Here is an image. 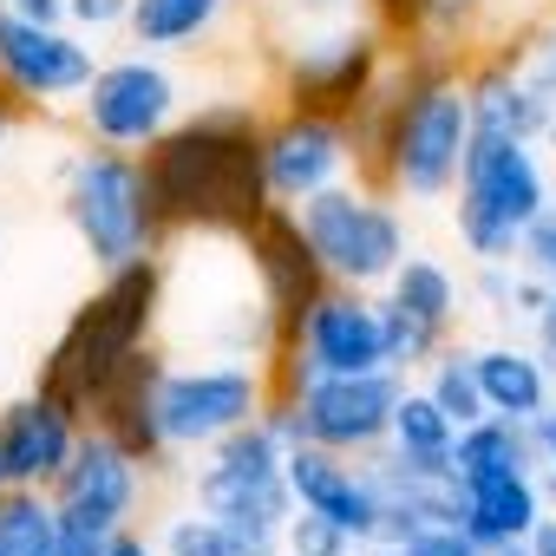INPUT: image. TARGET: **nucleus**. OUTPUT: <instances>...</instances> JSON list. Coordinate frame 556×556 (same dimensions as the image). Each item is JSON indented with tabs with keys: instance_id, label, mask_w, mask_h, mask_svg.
Listing matches in <instances>:
<instances>
[{
	"instance_id": "obj_35",
	"label": "nucleus",
	"mask_w": 556,
	"mask_h": 556,
	"mask_svg": "<svg viewBox=\"0 0 556 556\" xmlns=\"http://www.w3.org/2000/svg\"><path fill=\"white\" fill-rule=\"evenodd\" d=\"M471 302H484V315H510V289H517V262H471L465 275Z\"/></svg>"
},
{
	"instance_id": "obj_20",
	"label": "nucleus",
	"mask_w": 556,
	"mask_h": 556,
	"mask_svg": "<svg viewBox=\"0 0 556 556\" xmlns=\"http://www.w3.org/2000/svg\"><path fill=\"white\" fill-rule=\"evenodd\" d=\"M549 517L543 478L536 471H471L458 478V530L478 549H504V543H530Z\"/></svg>"
},
{
	"instance_id": "obj_10",
	"label": "nucleus",
	"mask_w": 556,
	"mask_h": 556,
	"mask_svg": "<svg viewBox=\"0 0 556 556\" xmlns=\"http://www.w3.org/2000/svg\"><path fill=\"white\" fill-rule=\"evenodd\" d=\"M374 367H393V348H387V302L374 289H328L302 334L268 361V387L275 393H302L315 374H374Z\"/></svg>"
},
{
	"instance_id": "obj_33",
	"label": "nucleus",
	"mask_w": 556,
	"mask_h": 556,
	"mask_svg": "<svg viewBox=\"0 0 556 556\" xmlns=\"http://www.w3.org/2000/svg\"><path fill=\"white\" fill-rule=\"evenodd\" d=\"M262 14L275 21V34H295V27H328L361 14V0H262Z\"/></svg>"
},
{
	"instance_id": "obj_37",
	"label": "nucleus",
	"mask_w": 556,
	"mask_h": 556,
	"mask_svg": "<svg viewBox=\"0 0 556 556\" xmlns=\"http://www.w3.org/2000/svg\"><path fill=\"white\" fill-rule=\"evenodd\" d=\"M517 60H523V73H530V86L556 105V21H549L543 34H530V40L517 47Z\"/></svg>"
},
{
	"instance_id": "obj_22",
	"label": "nucleus",
	"mask_w": 556,
	"mask_h": 556,
	"mask_svg": "<svg viewBox=\"0 0 556 556\" xmlns=\"http://www.w3.org/2000/svg\"><path fill=\"white\" fill-rule=\"evenodd\" d=\"M164 348H144L105 393H99V406H92V419L86 426H99V432H112L125 452H138L151 471H170L177 458H170V445H164V419H157V380H164Z\"/></svg>"
},
{
	"instance_id": "obj_1",
	"label": "nucleus",
	"mask_w": 556,
	"mask_h": 556,
	"mask_svg": "<svg viewBox=\"0 0 556 556\" xmlns=\"http://www.w3.org/2000/svg\"><path fill=\"white\" fill-rule=\"evenodd\" d=\"M361 144V177L393 190L400 203H445L458 190L465 151L478 138L471 92H465V53L419 40L400 47L380 92L348 118Z\"/></svg>"
},
{
	"instance_id": "obj_27",
	"label": "nucleus",
	"mask_w": 556,
	"mask_h": 556,
	"mask_svg": "<svg viewBox=\"0 0 556 556\" xmlns=\"http://www.w3.org/2000/svg\"><path fill=\"white\" fill-rule=\"evenodd\" d=\"M400 458H413V465H452V445H458V426H452V413L419 387V380H406V393H400V413H393V439H387Z\"/></svg>"
},
{
	"instance_id": "obj_15",
	"label": "nucleus",
	"mask_w": 556,
	"mask_h": 556,
	"mask_svg": "<svg viewBox=\"0 0 556 556\" xmlns=\"http://www.w3.org/2000/svg\"><path fill=\"white\" fill-rule=\"evenodd\" d=\"M262 170H268V197L282 210H302L308 197L361 177V144L348 118H321V112H282L275 105L262 125Z\"/></svg>"
},
{
	"instance_id": "obj_39",
	"label": "nucleus",
	"mask_w": 556,
	"mask_h": 556,
	"mask_svg": "<svg viewBox=\"0 0 556 556\" xmlns=\"http://www.w3.org/2000/svg\"><path fill=\"white\" fill-rule=\"evenodd\" d=\"M530 439H536V478H543V497H549V517H556V400L530 426Z\"/></svg>"
},
{
	"instance_id": "obj_13",
	"label": "nucleus",
	"mask_w": 556,
	"mask_h": 556,
	"mask_svg": "<svg viewBox=\"0 0 556 556\" xmlns=\"http://www.w3.org/2000/svg\"><path fill=\"white\" fill-rule=\"evenodd\" d=\"M406 374L400 367H374V374H315L295 400L302 413V439L348 452V458H374L393 439V413H400Z\"/></svg>"
},
{
	"instance_id": "obj_14",
	"label": "nucleus",
	"mask_w": 556,
	"mask_h": 556,
	"mask_svg": "<svg viewBox=\"0 0 556 556\" xmlns=\"http://www.w3.org/2000/svg\"><path fill=\"white\" fill-rule=\"evenodd\" d=\"M99 73V47L79 27H40L0 8V86H8L34 118L73 112Z\"/></svg>"
},
{
	"instance_id": "obj_29",
	"label": "nucleus",
	"mask_w": 556,
	"mask_h": 556,
	"mask_svg": "<svg viewBox=\"0 0 556 556\" xmlns=\"http://www.w3.org/2000/svg\"><path fill=\"white\" fill-rule=\"evenodd\" d=\"M419 387L452 413V426L465 432V426H478L491 406H484V387H478V348H458V341H445L432 361H426V374H419Z\"/></svg>"
},
{
	"instance_id": "obj_32",
	"label": "nucleus",
	"mask_w": 556,
	"mask_h": 556,
	"mask_svg": "<svg viewBox=\"0 0 556 556\" xmlns=\"http://www.w3.org/2000/svg\"><path fill=\"white\" fill-rule=\"evenodd\" d=\"M361 14H367L393 47H419V40H426V14H432V0H361Z\"/></svg>"
},
{
	"instance_id": "obj_3",
	"label": "nucleus",
	"mask_w": 556,
	"mask_h": 556,
	"mask_svg": "<svg viewBox=\"0 0 556 556\" xmlns=\"http://www.w3.org/2000/svg\"><path fill=\"white\" fill-rule=\"evenodd\" d=\"M144 348H164V255H144V262H125V268H99L92 295L53 334L34 387L60 393L73 413L92 419L99 393Z\"/></svg>"
},
{
	"instance_id": "obj_21",
	"label": "nucleus",
	"mask_w": 556,
	"mask_h": 556,
	"mask_svg": "<svg viewBox=\"0 0 556 556\" xmlns=\"http://www.w3.org/2000/svg\"><path fill=\"white\" fill-rule=\"evenodd\" d=\"M465 92H471L478 131H504V138H530V144H536V138L549 131V118H556V105L530 86L517 47H484V53H471V60H465Z\"/></svg>"
},
{
	"instance_id": "obj_31",
	"label": "nucleus",
	"mask_w": 556,
	"mask_h": 556,
	"mask_svg": "<svg viewBox=\"0 0 556 556\" xmlns=\"http://www.w3.org/2000/svg\"><path fill=\"white\" fill-rule=\"evenodd\" d=\"M282 556H361V543H354L334 517L295 510V517L282 523Z\"/></svg>"
},
{
	"instance_id": "obj_38",
	"label": "nucleus",
	"mask_w": 556,
	"mask_h": 556,
	"mask_svg": "<svg viewBox=\"0 0 556 556\" xmlns=\"http://www.w3.org/2000/svg\"><path fill=\"white\" fill-rule=\"evenodd\" d=\"M517 262H523L530 275H543V282H556V210H543V216L530 223V236H523Z\"/></svg>"
},
{
	"instance_id": "obj_9",
	"label": "nucleus",
	"mask_w": 556,
	"mask_h": 556,
	"mask_svg": "<svg viewBox=\"0 0 556 556\" xmlns=\"http://www.w3.org/2000/svg\"><path fill=\"white\" fill-rule=\"evenodd\" d=\"M184 112H190V105H184V79L170 73L164 53H144V47L99 60L86 99L73 105L86 144H112V151H138V157H144Z\"/></svg>"
},
{
	"instance_id": "obj_47",
	"label": "nucleus",
	"mask_w": 556,
	"mask_h": 556,
	"mask_svg": "<svg viewBox=\"0 0 556 556\" xmlns=\"http://www.w3.org/2000/svg\"><path fill=\"white\" fill-rule=\"evenodd\" d=\"M0 491H8V465H0Z\"/></svg>"
},
{
	"instance_id": "obj_2",
	"label": "nucleus",
	"mask_w": 556,
	"mask_h": 556,
	"mask_svg": "<svg viewBox=\"0 0 556 556\" xmlns=\"http://www.w3.org/2000/svg\"><path fill=\"white\" fill-rule=\"evenodd\" d=\"M262 125L268 112L249 99L190 105L151 151V197L170 236H249L275 197L262 170Z\"/></svg>"
},
{
	"instance_id": "obj_4",
	"label": "nucleus",
	"mask_w": 556,
	"mask_h": 556,
	"mask_svg": "<svg viewBox=\"0 0 556 556\" xmlns=\"http://www.w3.org/2000/svg\"><path fill=\"white\" fill-rule=\"evenodd\" d=\"M60 216H66L73 242L92 255V268H125V262H144V255H164V242H170L144 157L112 151V144H86V151L66 157Z\"/></svg>"
},
{
	"instance_id": "obj_43",
	"label": "nucleus",
	"mask_w": 556,
	"mask_h": 556,
	"mask_svg": "<svg viewBox=\"0 0 556 556\" xmlns=\"http://www.w3.org/2000/svg\"><path fill=\"white\" fill-rule=\"evenodd\" d=\"M27 118H34V112H27V105H21V99L8 92V86H0V157H8V144H14V138L27 131Z\"/></svg>"
},
{
	"instance_id": "obj_7",
	"label": "nucleus",
	"mask_w": 556,
	"mask_h": 556,
	"mask_svg": "<svg viewBox=\"0 0 556 556\" xmlns=\"http://www.w3.org/2000/svg\"><path fill=\"white\" fill-rule=\"evenodd\" d=\"M268 361L249 354H170L157 380V419L170 458H203L229 432L255 426L268 413Z\"/></svg>"
},
{
	"instance_id": "obj_16",
	"label": "nucleus",
	"mask_w": 556,
	"mask_h": 556,
	"mask_svg": "<svg viewBox=\"0 0 556 556\" xmlns=\"http://www.w3.org/2000/svg\"><path fill=\"white\" fill-rule=\"evenodd\" d=\"M242 249H249V268H255V282H262V295H268V315H275V354H282V348L302 334L308 308H315L334 282H328V268H321V255H315L302 216L282 210V203H275V210L242 236ZM275 354H268V361H275Z\"/></svg>"
},
{
	"instance_id": "obj_41",
	"label": "nucleus",
	"mask_w": 556,
	"mask_h": 556,
	"mask_svg": "<svg viewBox=\"0 0 556 556\" xmlns=\"http://www.w3.org/2000/svg\"><path fill=\"white\" fill-rule=\"evenodd\" d=\"M105 556H164V549H157V536H144L138 523H125V530L105 536Z\"/></svg>"
},
{
	"instance_id": "obj_19",
	"label": "nucleus",
	"mask_w": 556,
	"mask_h": 556,
	"mask_svg": "<svg viewBox=\"0 0 556 556\" xmlns=\"http://www.w3.org/2000/svg\"><path fill=\"white\" fill-rule=\"evenodd\" d=\"M79 439H86V413H73L47 387L0 406V465H8V484L53 491V478L73 465Z\"/></svg>"
},
{
	"instance_id": "obj_34",
	"label": "nucleus",
	"mask_w": 556,
	"mask_h": 556,
	"mask_svg": "<svg viewBox=\"0 0 556 556\" xmlns=\"http://www.w3.org/2000/svg\"><path fill=\"white\" fill-rule=\"evenodd\" d=\"M361 556H484L458 523H432L426 536H413V543H361Z\"/></svg>"
},
{
	"instance_id": "obj_23",
	"label": "nucleus",
	"mask_w": 556,
	"mask_h": 556,
	"mask_svg": "<svg viewBox=\"0 0 556 556\" xmlns=\"http://www.w3.org/2000/svg\"><path fill=\"white\" fill-rule=\"evenodd\" d=\"M478 387H484V406L497 419H517V426H536L556 400V367L549 354L530 341H491L478 348Z\"/></svg>"
},
{
	"instance_id": "obj_25",
	"label": "nucleus",
	"mask_w": 556,
	"mask_h": 556,
	"mask_svg": "<svg viewBox=\"0 0 556 556\" xmlns=\"http://www.w3.org/2000/svg\"><path fill=\"white\" fill-rule=\"evenodd\" d=\"M151 536H157L164 556H282V530H255V523L216 517L203 504L170 510Z\"/></svg>"
},
{
	"instance_id": "obj_24",
	"label": "nucleus",
	"mask_w": 556,
	"mask_h": 556,
	"mask_svg": "<svg viewBox=\"0 0 556 556\" xmlns=\"http://www.w3.org/2000/svg\"><path fill=\"white\" fill-rule=\"evenodd\" d=\"M236 0H131V21H125V40L144 47V53H197L223 34Z\"/></svg>"
},
{
	"instance_id": "obj_30",
	"label": "nucleus",
	"mask_w": 556,
	"mask_h": 556,
	"mask_svg": "<svg viewBox=\"0 0 556 556\" xmlns=\"http://www.w3.org/2000/svg\"><path fill=\"white\" fill-rule=\"evenodd\" d=\"M497 8H504V0H432V14H426V40L458 47V53L471 60V53H484V47H491V34H497Z\"/></svg>"
},
{
	"instance_id": "obj_18",
	"label": "nucleus",
	"mask_w": 556,
	"mask_h": 556,
	"mask_svg": "<svg viewBox=\"0 0 556 556\" xmlns=\"http://www.w3.org/2000/svg\"><path fill=\"white\" fill-rule=\"evenodd\" d=\"M289 491H295V510L334 517L354 543H380V530H387L380 478L367 458H348L328 445H295L289 452Z\"/></svg>"
},
{
	"instance_id": "obj_40",
	"label": "nucleus",
	"mask_w": 556,
	"mask_h": 556,
	"mask_svg": "<svg viewBox=\"0 0 556 556\" xmlns=\"http://www.w3.org/2000/svg\"><path fill=\"white\" fill-rule=\"evenodd\" d=\"M53 556H105V530H92V523H60Z\"/></svg>"
},
{
	"instance_id": "obj_45",
	"label": "nucleus",
	"mask_w": 556,
	"mask_h": 556,
	"mask_svg": "<svg viewBox=\"0 0 556 556\" xmlns=\"http://www.w3.org/2000/svg\"><path fill=\"white\" fill-rule=\"evenodd\" d=\"M530 549H536V556H556V517H543V530L530 536Z\"/></svg>"
},
{
	"instance_id": "obj_5",
	"label": "nucleus",
	"mask_w": 556,
	"mask_h": 556,
	"mask_svg": "<svg viewBox=\"0 0 556 556\" xmlns=\"http://www.w3.org/2000/svg\"><path fill=\"white\" fill-rule=\"evenodd\" d=\"M393 40L367 21H328V27H295V34H275L268 40V99L282 112H321V118H354L387 66H393Z\"/></svg>"
},
{
	"instance_id": "obj_44",
	"label": "nucleus",
	"mask_w": 556,
	"mask_h": 556,
	"mask_svg": "<svg viewBox=\"0 0 556 556\" xmlns=\"http://www.w3.org/2000/svg\"><path fill=\"white\" fill-rule=\"evenodd\" d=\"M530 334H536V348L549 354V367H556V289H549V302H543V315L530 321Z\"/></svg>"
},
{
	"instance_id": "obj_28",
	"label": "nucleus",
	"mask_w": 556,
	"mask_h": 556,
	"mask_svg": "<svg viewBox=\"0 0 556 556\" xmlns=\"http://www.w3.org/2000/svg\"><path fill=\"white\" fill-rule=\"evenodd\" d=\"M60 523L66 517H60L53 491H34V484L0 491V556H53Z\"/></svg>"
},
{
	"instance_id": "obj_12",
	"label": "nucleus",
	"mask_w": 556,
	"mask_h": 556,
	"mask_svg": "<svg viewBox=\"0 0 556 556\" xmlns=\"http://www.w3.org/2000/svg\"><path fill=\"white\" fill-rule=\"evenodd\" d=\"M380 302H387V348H393V367H400L406 380H419L426 361H432L445 341H458V321H465L471 289H465V275H458L445 255L413 249V255L393 268V282L380 289Z\"/></svg>"
},
{
	"instance_id": "obj_46",
	"label": "nucleus",
	"mask_w": 556,
	"mask_h": 556,
	"mask_svg": "<svg viewBox=\"0 0 556 556\" xmlns=\"http://www.w3.org/2000/svg\"><path fill=\"white\" fill-rule=\"evenodd\" d=\"M549 210H556V164H549Z\"/></svg>"
},
{
	"instance_id": "obj_42",
	"label": "nucleus",
	"mask_w": 556,
	"mask_h": 556,
	"mask_svg": "<svg viewBox=\"0 0 556 556\" xmlns=\"http://www.w3.org/2000/svg\"><path fill=\"white\" fill-rule=\"evenodd\" d=\"M0 8L21 21H40V27H66V0H0Z\"/></svg>"
},
{
	"instance_id": "obj_17",
	"label": "nucleus",
	"mask_w": 556,
	"mask_h": 556,
	"mask_svg": "<svg viewBox=\"0 0 556 556\" xmlns=\"http://www.w3.org/2000/svg\"><path fill=\"white\" fill-rule=\"evenodd\" d=\"M151 478H157V471H151L138 452H125L112 432L86 426L73 465L53 478V504H60L66 523H92V530L112 536V530L138 523V510H144V497H151Z\"/></svg>"
},
{
	"instance_id": "obj_6",
	"label": "nucleus",
	"mask_w": 556,
	"mask_h": 556,
	"mask_svg": "<svg viewBox=\"0 0 556 556\" xmlns=\"http://www.w3.org/2000/svg\"><path fill=\"white\" fill-rule=\"evenodd\" d=\"M549 210V164L543 144L478 131L452 190V236L471 262H517L530 223Z\"/></svg>"
},
{
	"instance_id": "obj_36",
	"label": "nucleus",
	"mask_w": 556,
	"mask_h": 556,
	"mask_svg": "<svg viewBox=\"0 0 556 556\" xmlns=\"http://www.w3.org/2000/svg\"><path fill=\"white\" fill-rule=\"evenodd\" d=\"M125 21H131V0H66V27H79L86 40L125 34Z\"/></svg>"
},
{
	"instance_id": "obj_11",
	"label": "nucleus",
	"mask_w": 556,
	"mask_h": 556,
	"mask_svg": "<svg viewBox=\"0 0 556 556\" xmlns=\"http://www.w3.org/2000/svg\"><path fill=\"white\" fill-rule=\"evenodd\" d=\"M190 504L255 523V530H282L295 517V491H289V445L275 439L268 419L229 432L223 445H210L190 465Z\"/></svg>"
},
{
	"instance_id": "obj_26",
	"label": "nucleus",
	"mask_w": 556,
	"mask_h": 556,
	"mask_svg": "<svg viewBox=\"0 0 556 556\" xmlns=\"http://www.w3.org/2000/svg\"><path fill=\"white\" fill-rule=\"evenodd\" d=\"M471 471H536L530 426L497 419V413H484L478 426H465L458 445H452V478H471Z\"/></svg>"
},
{
	"instance_id": "obj_8",
	"label": "nucleus",
	"mask_w": 556,
	"mask_h": 556,
	"mask_svg": "<svg viewBox=\"0 0 556 556\" xmlns=\"http://www.w3.org/2000/svg\"><path fill=\"white\" fill-rule=\"evenodd\" d=\"M302 229L328 268V282L341 289H387L393 282V268L413 255V229H406V203L367 177H348L321 197H308L302 210Z\"/></svg>"
}]
</instances>
